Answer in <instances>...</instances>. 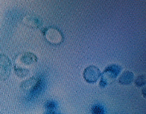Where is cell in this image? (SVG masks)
<instances>
[{
    "mask_svg": "<svg viewBox=\"0 0 146 114\" xmlns=\"http://www.w3.org/2000/svg\"><path fill=\"white\" fill-rule=\"evenodd\" d=\"M11 62L8 56L0 54V80L8 79L11 72Z\"/></svg>",
    "mask_w": 146,
    "mask_h": 114,
    "instance_id": "6da1fadb",
    "label": "cell"
},
{
    "mask_svg": "<svg viewBox=\"0 0 146 114\" xmlns=\"http://www.w3.org/2000/svg\"><path fill=\"white\" fill-rule=\"evenodd\" d=\"M121 71L120 66L117 65H111L108 66L104 70L102 76L100 84L102 86H105L108 83V79L116 78Z\"/></svg>",
    "mask_w": 146,
    "mask_h": 114,
    "instance_id": "7a4b0ae2",
    "label": "cell"
},
{
    "mask_svg": "<svg viewBox=\"0 0 146 114\" xmlns=\"http://www.w3.org/2000/svg\"><path fill=\"white\" fill-rule=\"evenodd\" d=\"M100 75V71L98 68L90 66L85 70L84 76L88 82L93 83L97 81Z\"/></svg>",
    "mask_w": 146,
    "mask_h": 114,
    "instance_id": "3957f363",
    "label": "cell"
},
{
    "mask_svg": "<svg viewBox=\"0 0 146 114\" xmlns=\"http://www.w3.org/2000/svg\"><path fill=\"white\" fill-rule=\"evenodd\" d=\"M20 60L24 64L29 65L37 62V58L36 55L33 53L27 52L21 54Z\"/></svg>",
    "mask_w": 146,
    "mask_h": 114,
    "instance_id": "277c9868",
    "label": "cell"
},
{
    "mask_svg": "<svg viewBox=\"0 0 146 114\" xmlns=\"http://www.w3.org/2000/svg\"><path fill=\"white\" fill-rule=\"evenodd\" d=\"M134 75L133 73L130 71H125L119 78V81L122 84H129L133 81Z\"/></svg>",
    "mask_w": 146,
    "mask_h": 114,
    "instance_id": "5b68a950",
    "label": "cell"
},
{
    "mask_svg": "<svg viewBox=\"0 0 146 114\" xmlns=\"http://www.w3.org/2000/svg\"><path fill=\"white\" fill-rule=\"evenodd\" d=\"M25 22L29 26L33 27H39L40 23L38 19L32 17H29L26 18Z\"/></svg>",
    "mask_w": 146,
    "mask_h": 114,
    "instance_id": "8992f818",
    "label": "cell"
},
{
    "mask_svg": "<svg viewBox=\"0 0 146 114\" xmlns=\"http://www.w3.org/2000/svg\"><path fill=\"white\" fill-rule=\"evenodd\" d=\"M15 72L17 76L20 77H25L29 74L28 69L18 66H15Z\"/></svg>",
    "mask_w": 146,
    "mask_h": 114,
    "instance_id": "52a82bcc",
    "label": "cell"
},
{
    "mask_svg": "<svg viewBox=\"0 0 146 114\" xmlns=\"http://www.w3.org/2000/svg\"><path fill=\"white\" fill-rule=\"evenodd\" d=\"M45 108L47 111H54L57 108V104L55 101L49 100L45 104Z\"/></svg>",
    "mask_w": 146,
    "mask_h": 114,
    "instance_id": "ba28073f",
    "label": "cell"
},
{
    "mask_svg": "<svg viewBox=\"0 0 146 114\" xmlns=\"http://www.w3.org/2000/svg\"><path fill=\"white\" fill-rule=\"evenodd\" d=\"M93 114H104L105 110L102 106L100 105H96L94 106L92 109Z\"/></svg>",
    "mask_w": 146,
    "mask_h": 114,
    "instance_id": "9c48e42d",
    "label": "cell"
},
{
    "mask_svg": "<svg viewBox=\"0 0 146 114\" xmlns=\"http://www.w3.org/2000/svg\"><path fill=\"white\" fill-rule=\"evenodd\" d=\"M145 83V77L143 75L140 76L135 81V84L139 86H143Z\"/></svg>",
    "mask_w": 146,
    "mask_h": 114,
    "instance_id": "30bf717a",
    "label": "cell"
},
{
    "mask_svg": "<svg viewBox=\"0 0 146 114\" xmlns=\"http://www.w3.org/2000/svg\"><path fill=\"white\" fill-rule=\"evenodd\" d=\"M44 114H60L56 112L55 111H46Z\"/></svg>",
    "mask_w": 146,
    "mask_h": 114,
    "instance_id": "8fae6325",
    "label": "cell"
}]
</instances>
